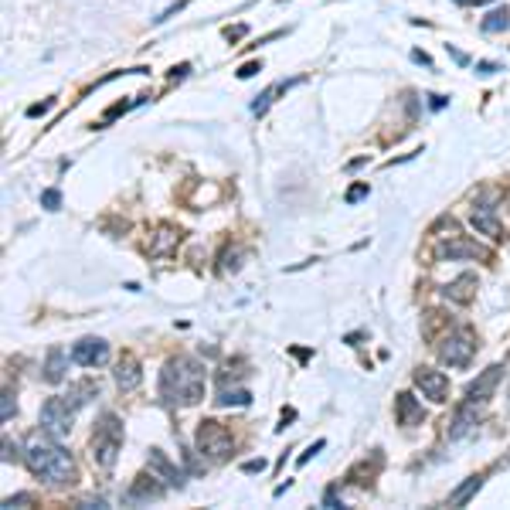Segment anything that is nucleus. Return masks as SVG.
<instances>
[{
  "label": "nucleus",
  "instance_id": "obj_23",
  "mask_svg": "<svg viewBox=\"0 0 510 510\" xmlns=\"http://www.w3.org/2000/svg\"><path fill=\"white\" fill-rule=\"evenodd\" d=\"M289 86H293V82H279V86H272V89H266L262 95H259V99H255V102H252V112H255V116H262V112H266L269 106H272V99H276L279 92H286Z\"/></svg>",
  "mask_w": 510,
  "mask_h": 510
},
{
  "label": "nucleus",
  "instance_id": "obj_24",
  "mask_svg": "<svg viewBox=\"0 0 510 510\" xmlns=\"http://www.w3.org/2000/svg\"><path fill=\"white\" fill-rule=\"evenodd\" d=\"M177 242H180V235L174 231V228H160V239L150 245V252H154V255H163L167 248H174Z\"/></svg>",
  "mask_w": 510,
  "mask_h": 510
},
{
  "label": "nucleus",
  "instance_id": "obj_8",
  "mask_svg": "<svg viewBox=\"0 0 510 510\" xmlns=\"http://www.w3.org/2000/svg\"><path fill=\"white\" fill-rule=\"evenodd\" d=\"M415 388L432 401L449 398V377H445L443 371H432V368H419V371H415Z\"/></svg>",
  "mask_w": 510,
  "mask_h": 510
},
{
  "label": "nucleus",
  "instance_id": "obj_40",
  "mask_svg": "<svg viewBox=\"0 0 510 510\" xmlns=\"http://www.w3.org/2000/svg\"><path fill=\"white\" fill-rule=\"evenodd\" d=\"M429 99H432V109H443V106H445L443 95H429Z\"/></svg>",
  "mask_w": 510,
  "mask_h": 510
},
{
  "label": "nucleus",
  "instance_id": "obj_41",
  "mask_svg": "<svg viewBox=\"0 0 510 510\" xmlns=\"http://www.w3.org/2000/svg\"><path fill=\"white\" fill-rule=\"evenodd\" d=\"M466 4H487V0H466Z\"/></svg>",
  "mask_w": 510,
  "mask_h": 510
},
{
  "label": "nucleus",
  "instance_id": "obj_30",
  "mask_svg": "<svg viewBox=\"0 0 510 510\" xmlns=\"http://www.w3.org/2000/svg\"><path fill=\"white\" fill-rule=\"evenodd\" d=\"M14 408H18V405H14V395H11V391H4V422H11Z\"/></svg>",
  "mask_w": 510,
  "mask_h": 510
},
{
  "label": "nucleus",
  "instance_id": "obj_39",
  "mask_svg": "<svg viewBox=\"0 0 510 510\" xmlns=\"http://www.w3.org/2000/svg\"><path fill=\"white\" fill-rule=\"evenodd\" d=\"M449 55H452V58H456V62H459V65H466V62H469V58H466L463 51H456V48H449Z\"/></svg>",
  "mask_w": 510,
  "mask_h": 510
},
{
  "label": "nucleus",
  "instance_id": "obj_16",
  "mask_svg": "<svg viewBox=\"0 0 510 510\" xmlns=\"http://www.w3.org/2000/svg\"><path fill=\"white\" fill-rule=\"evenodd\" d=\"M395 412H398L401 425H422V419H425V408H422V405L412 398L408 391H405V395H398V401H395Z\"/></svg>",
  "mask_w": 510,
  "mask_h": 510
},
{
  "label": "nucleus",
  "instance_id": "obj_20",
  "mask_svg": "<svg viewBox=\"0 0 510 510\" xmlns=\"http://www.w3.org/2000/svg\"><path fill=\"white\" fill-rule=\"evenodd\" d=\"M480 27H483V34H500V31H507V27H510V11H507V7H497V11H490Z\"/></svg>",
  "mask_w": 510,
  "mask_h": 510
},
{
  "label": "nucleus",
  "instance_id": "obj_19",
  "mask_svg": "<svg viewBox=\"0 0 510 510\" xmlns=\"http://www.w3.org/2000/svg\"><path fill=\"white\" fill-rule=\"evenodd\" d=\"M99 395V384L95 381H79V384H68V395L65 398L75 405V408H82L89 398H95Z\"/></svg>",
  "mask_w": 510,
  "mask_h": 510
},
{
  "label": "nucleus",
  "instance_id": "obj_17",
  "mask_svg": "<svg viewBox=\"0 0 510 510\" xmlns=\"http://www.w3.org/2000/svg\"><path fill=\"white\" fill-rule=\"evenodd\" d=\"M473 289H476V276L466 272V276H459L456 283H449L443 293L452 300V303H469V300H473Z\"/></svg>",
  "mask_w": 510,
  "mask_h": 510
},
{
  "label": "nucleus",
  "instance_id": "obj_21",
  "mask_svg": "<svg viewBox=\"0 0 510 510\" xmlns=\"http://www.w3.org/2000/svg\"><path fill=\"white\" fill-rule=\"evenodd\" d=\"M252 401V391L248 388H228V381L222 384V391H218V405L222 408H231V405H248Z\"/></svg>",
  "mask_w": 510,
  "mask_h": 510
},
{
  "label": "nucleus",
  "instance_id": "obj_6",
  "mask_svg": "<svg viewBox=\"0 0 510 510\" xmlns=\"http://www.w3.org/2000/svg\"><path fill=\"white\" fill-rule=\"evenodd\" d=\"M473 351H476V340L469 337V330H452L439 344V357H443L445 364H452V368H466Z\"/></svg>",
  "mask_w": 510,
  "mask_h": 510
},
{
  "label": "nucleus",
  "instance_id": "obj_15",
  "mask_svg": "<svg viewBox=\"0 0 510 510\" xmlns=\"http://www.w3.org/2000/svg\"><path fill=\"white\" fill-rule=\"evenodd\" d=\"M480 419V401H466L459 405V412H456V419H452V429H449V439H463L466 432L476 425Z\"/></svg>",
  "mask_w": 510,
  "mask_h": 510
},
{
  "label": "nucleus",
  "instance_id": "obj_1",
  "mask_svg": "<svg viewBox=\"0 0 510 510\" xmlns=\"http://www.w3.org/2000/svg\"><path fill=\"white\" fill-rule=\"evenodd\" d=\"M204 368L194 357H174L160 371V398L167 405H198L204 398Z\"/></svg>",
  "mask_w": 510,
  "mask_h": 510
},
{
  "label": "nucleus",
  "instance_id": "obj_13",
  "mask_svg": "<svg viewBox=\"0 0 510 510\" xmlns=\"http://www.w3.org/2000/svg\"><path fill=\"white\" fill-rule=\"evenodd\" d=\"M147 466H150V473H156L163 483H170V487H184V473H180L177 466L170 463L160 449H150V459H147Z\"/></svg>",
  "mask_w": 510,
  "mask_h": 510
},
{
  "label": "nucleus",
  "instance_id": "obj_35",
  "mask_svg": "<svg viewBox=\"0 0 510 510\" xmlns=\"http://www.w3.org/2000/svg\"><path fill=\"white\" fill-rule=\"evenodd\" d=\"M48 109H51V102H41V106H31V109H27V116L34 119V116H45Z\"/></svg>",
  "mask_w": 510,
  "mask_h": 510
},
{
  "label": "nucleus",
  "instance_id": "obj_5",
  "mask_svg": "<svg viewBox=\"0 0 510 510\" xmlns=\"http://www.w3.org/2000/svg\"><path fill=\"white\" fill-rule=\"evenodd\" d=\"M198 452L208 456V459H224V456L231 452V436H228V429L218 425L215 419L201 422L198 425Z\"/></svg>",
  "mask_w": 510,
  "mask_h": 510
},
{
  "label": "nucleus",
  "instance_id": "obj_27",
  "mask_svg": "<svg viewBox=\"0 0 510 510\" xmlns=\"http://www.w3.org/2000/svg\"><path fill=\"white\" fill-rule=\"evenodd\" d=\"M27 504H34V497H31V493H18V497H7V500H4V507H7V510L27 507Z\"/></svg>",
  "mask_w": 510,
  "mask_h": 510
},
{
  "label": "nucleus",
  "instance_id": "obj_36",
  "mask_svg": "<svg viewBox=\"0 0 510 510\" xmlns=\"http://www.w3.org/2000/svg\"><path fill=\"white\" fill-rule=\"evenodd\" d=\"M493 72H497L493 62H480V65H476V75H493Z\"/></svg>",
  "mask_w": 510,
  "mask_h": 510
},
{
  "label": "nucleus",
  "instance_id": "obj_32",
  "mask_svg": "<svg viewBox=\"0 0 510 510\" xmlns=\"http://www.w3.org/2000/svg\"><path fill=\"white\" fill-rule=\"evenodd\" d=\"M242 34H248V27H245V24H239V27H228V31H224V38H228V41H239Z\"/></svg>",
  "mask_w": 510,
  "mask_h": 510
},
{
  "label": "nucleus",
  "instance_id": "obj_2",
  "mask_svg": "<svg viewBox=\"0 0 510 510\" xmlns=\"http://www.w3.org/2000/svg\"><path fill=\"white\" fill-rule=\"evenodd\" d=\"M24 463L34 476H41L48 483L65 487L75 480V463L62 445L55 443V436H31L24 445Z\"/></svg>",
  "mask_w": 510,
  "mask_h": 510
},
{
  "label": "nucleus",
  "instance_id": "obj_38",
  "mask_svg": "<svg viewBox=\"0 0 510 510\" xmlns=\"http://www.w3.org/2000/svg\"><path fill=\"white\" fill-rule=\"evenodd\" d=\"M323 504H327V507H337V490H327V497H323Z\"/></svg>",
  "mask_w": 510,
  "mask_h": 510
},
{
  "label": "nucleus",
  "instance_id": "obj_28",
  "mask_svg": "<svg viewBox=\"0 0 510 510\" xmlns=\"http://www.w3.org/2000/svg\"><path fill=\"white\" fill-rule=\"evenodd\" d=\"M14 459H18V445L4 436V463H14Z\"/></svg>",
  "mask_w": 510,
  "mask_h": 510
},
{
  "label": "nucleus",
  "instance_id": "obj_7",
  "mask_svg": "<svg viewBox=\"0 0 510 510\" xmlns=\"http://www.w3.org/2000/svg\"><path fill=\"white\" fill-rule=\"evenodd\" d=\"M72 361L82 364V368H102L109 361V344L99 340V337H86L72 347Z\"/></svg>",
  "mask_w": 510,
  "mask_h": 510
},
{
  "label": "nucleus",
  "instance_id": "obj_26",
  "mask_svg": "<svg viewBox=\"0 0 510 510\" xmlns=\"http://www.w3.org/2000/svg\"><path fill=\"white\" fill-rule=\"evenodd\" d=\"M41 204H45L48 211H58V208H62V194L51 187V191H45V194H41Z\"/></svg>",
  "mask_w": 510,
  "mask_h": 510
},
{
  "label": "nucleus",
  "instance_id": "obj_4",
  "mask_svg": "<svg viewBox=\"0 0 510 510\" xmlns=\"http://www.w3.org/2000/svg\"><path fill=\"white\" fill-rule=\"evenodd\" d=\"M72 425H75V405H72L65 395L48 398L45 405H41V429H45L48 436L65 439L68 432H72Z\"/></svg>",
  "mask_w": 510,
  "mask_h": 510
},
{
  "label": "nucleus",
  "instance_id": "obj_22",
  "mask_svg": "<svg viewBox=\"0 0 510 510\" xmlns=\"http://www.w3.org/2000/svg\"><path fill=\"white\" fill-rule=\"evenodd\" d=\"M480 487H483V476H469L463 487H459L456 493H452V497H449V507H463L466 500H469V497H473V493H476Z\"/></svg>",
  "mask_w": 510,
  "mask_h": 510
},
{
  "label": "nucleus",
  "instance_id": "obj_34",
  "mask_svg": "<svg viewBox=\"0 0 510 510\" xmlns=\"http://www.w3.org/2000/svg\"><path fill=\"white\" fill-rule=\"evenodd\" d=\"M259 68H262V65H259V62H248V65H242V68H239V79H252V75H255Z\"/></svg>",
  "mask_w": 510,
  "mask_h": 510
},
{
  "label": "nucleus",
  "instance_id": "obj_37",
  "mask_svg": "<svg viewBox=\"0 0 510 510\" xmlns=\"http://www.w3.org/2000/svg\"><path fill=\"white\" fill-rule=\"evenodd\" d=\"M412 58H415V62H419V65H432V58H429V55H425V51H412Z\"/></svg>",
  "mask_w": 510,
  "mask_h": 510
},
{
  "label": "nucleus",
  "instance_id": "obj_3",
  "mask_svg": "<svg viewBox=\"0 0 510 510\" xmlns=\"http://www.w3.org/2000/svg\"><path fill=\"white\" fill-rule=\"evenodd\" d=\"M119 445H123V425H119V419L112 412H106L99 419V425H95V436H92V459H95V466L112 469Z\"/></svg>",
  "mask_w": 510,
  "mask_h": 510
},
{
  "label": "nucleus",
  "instance_id": "obj_9",
  "mask_svg": "<svg viewBox=\"0 0 510 510\" xmlns=\"http://www.w3.org/2000/svg\"><path fill=\"white\" fill-rule=\"evenodd\" d=\"M436 255H439V259H490V252L483 245L469 242L463 235H452L449 242H443L436 248Z\"/></svg>",
  "mask_w": 510,
  "mask_h": 510
},
{
  "label": "nucleus",
  "instance_id": "obj_29",
  "mask_svg": "<svg viewBox=\"0 0 510 510\" xmlns=\"http://www.w3.org/2000/svg\"><path fill=\"white\" fill-rule=\"evenodd\" d=\"M364 194H368V184H357V187H351V191H347V204H357Z\"/></svg>",
  "mask_w": 510,
  "mask_h": 510
},
{
  "label": "nucleus",
  "instance_id": "obj_12",
  "mask_svg": "<svg viewBox=\"0 0 510 510\" xmlns=\"http://www.w3.org/2000/svg\"><path fill=\"white\" fill-rule=\"evenodd\" d=\"M473 228H476L480 235L493 239V242H500V239H504V228H500V222H497L493 204H473Z\"/></svg>",
  "mask_w": 510,
  "mask_h": 510
},
{
  "label": "nucleus",
  "instance_id": "obj_11",
  "mask_svg": "<svg viewBox=\"0 0 510 510\" xmlns=\"http://www.w3.org/2000/svg\"><path fill=\"white\" fill-rule=\"evenodd\" d=\"M500 375H504V368H500V364L487 368L483 375H480L476 381H473V384H469L466 398H469V401H480V405H483V401H490V395H493V391H497V384H500Z\"/></svg>",
  "mask_w": 510,
  "mask_h": 510
},
{
  "label": "nucleus",
  "instance_id": "obj_18",
  "mask_svg": "<svg viewBox=\"0 0 510 510\" xmlns=\"http://www.w3.org/2000/svg\"><path fill=\"white\" fill-rule=\"evenodd\" d=\"M65 377V351L62 347H51L48 351V364H45V381L48 384H58Z\"/></svg>",
  "mask_w": 510,
  "mask_h": 510
},
{
  "label": "nucleus",
  "instance_id": "obj_14",
  "mask_svg": "<svg viewBox=\"0 0 510 510\" xmlns=\"http://www.w3.org/2000/svg\"><path fill=\"white\" fill-rule=\"evenodd\" d=\"M140 381H143L140 361H136L133 354H123V361L116 364V384H119L123 391H136V388H140Z\"/></svg>",
  "mask_w": 510,
  "mask_h": 510
},
{
  "label": "nucleus",
  "instance_id": "obj_10",
  "mask_svg": "<svg viewBox=\"0 0 510 510\" xmlns=\"http://www.w3.org/2000/svg\"><path fill=\"white\" fill-rule=\"evenodd\" d=\"M167 493V487L160 483V476L150 473V476H136L133 487L126 490V504H150V500H160Z\"/></svg>",
  "mask_w": 510,
  "mask_h": 510
},
{
  "label": "nucleus",
  "instance_id": "obj_31",
  "mask_svg": "<svg viewBox=\"0 0 510 510\" xmlns=\"http://www.w3.org/2000/svg\"><path fill=\"white\" fill-rule=\"evenodd\" d=\"M266 469V459H248V463H242V473H262Z\"/></svg>",
  "mask_w": 510,
  "mask_h": 510
},
{
  "label": "nucleus",
  "instance_id": "obj_33",
  "mask_svg": "<svg viewBox=\"0 0 510 510\" xmlns=\"http://www.w3.org/2000/svg\"><path fill=\"white\" fill-rule=\"evenodd\" d=\"M323 445H327V443H323V439H320V443H313L310 449H307V452H303V456H300V466H303V463H310V456H316V452H320V449H323Z\"/></svg>",
  "mask_w": 510,
  "mask_h": 510
},
{
  "label": "nucleus",
  "instance_id": "obj_25",
  "mask_svg": "<svg viewBox=\"0 0 510 510\" xmlns=\"http://www.w3.org/2000/svg\"><path fill=\"white\" fill-rule=\"evenodd\" d=\"M242 248H224L222 252V276H228V272H239L242 269Z\"/></svg>",
  "mask_w": 510,
  "mask_h": 510
}]
</instances>
